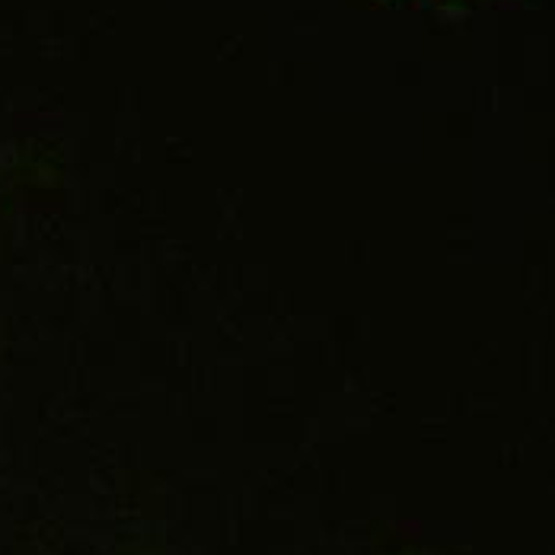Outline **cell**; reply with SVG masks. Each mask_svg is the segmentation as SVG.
Listing matches in <instances>:
<instances>
[]
</instances>
